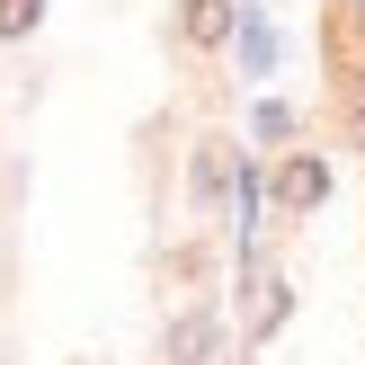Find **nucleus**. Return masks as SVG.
<instances>
[{"mask_svg": "<svg viewBox=\"0 0 365 365\" xmlns=\"http://www.w3.org/2000/svg\"><path fill=\"white\" fill-rule=\"evenodd\" d=\"M321 196H330V160H321V152H294V160L277 170V205H285V214H312Z\"/></svg>", "mask_w": 365, "mask_h": 365, "instance_id": "1", "label": "nucleus"}, {"mask_svg": "<svg viewBox=\"0 0 365 365\" xmlns=\"http://www.w3.org/2000/svg\"><path fill=\"white\" fill-rule=\"evenodd\" d=\"M178 36H187V45H223L232 36V0H187V9H178Z\"/></svg>", "mask_w": 365, "mask_h": 365, "instance_id": "2", "label": "nucleus"}, {"mask_svg": "<svg viewBox=\"0 0 365 365\" xmlns=\"http://www.w3.org/2000/svg\"><path fill=\"white\" fill-rule=\"evenodd\" d=\"M205 356H214V312L170 321V365H205Z\"/></svg>", "mask_w": 365, "mask_h": 365, "instance_id": "3", "label": "nucleus"}, {"mask_svg": "<svg viewBox=\"0 0 365 365\" xmlns=\"http://www.w3.org/2000/svg\"><path fill=\"white\" fill-rule=\"evenodd\" d=\"M223 187H232V143H196V196L214 205Z\"/></svg>", "mask_w": 365, "mask_h": 365, "instance_id": "4", "label": "nucleus"}, {"mask_svg": "<svg viewBox=\"0 0 365 365\" xmlns=\"http://www.w3.org/2000/svg\"><path fill=\"white\" fill-rule=\"evenodd\" d=\"M36 27H45V0H0V45H18Z\"/></svg>", "mask_w": 365, "mask_h": 365, "instance_id": "5", "label": "nucleus"}]
</instances>
